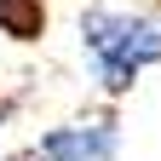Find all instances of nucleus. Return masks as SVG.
<instances>
[{"label": "nucleus", "instance_id": "nucleus-1", "mask_svg": "<svg viewBox=\"0 0 161 161\" xmlns=\"http://www.w3.org/2000/svg\"><path fill=\"white\" fill-rule=\"evenodd\" d=\"M80 52L104 98L132 92V80L150 64H161V12H115L92 6L80 17Z\"/></svg>", "mask_w": 161, "mask_h": 161}, {"label": "nucleus", "instance_id": "nucleus-2", "mask_svg": "<svg viewBox=\"0 0 161 161\" xmlns=\"http://www.w3.org/2000/svg\"><path fill=\"white\" fill-rule=\"evenodd\" d=\"M115 150H121V127H115V115L52 127V132L35 144L40 161H115Z\"/></svg>", "mask_w": 161, "mask_h": 161}, {"label": "nucleus", "instance_id": "nucleus-3", "mask_svg": "<svg viewBox=\"0 0 161 161\" xmlns=\"http://www.w3.org/2000/svg\"><path fill=\"white\" fill-rule=\"evenodd\" d=\"M0 35L40 40L46 35V0H0Z\"/></svg>", "mask_w": 161, "mask_h": 161}, {"label": "nucleus", "instance_id": "nucleus-4", "mask_svg": "<svg viewBox=\"0 0 161 161\" xmlns=\"http://www.w3.org/2000/svg\"><path fill=\"white\" fill-rule=\"evenodd\" d=\"M23 161H40V155H35V150H29V155H23Z\"/></svg>", "mask_w": 161, "mask_h": 161}]
</instances>
